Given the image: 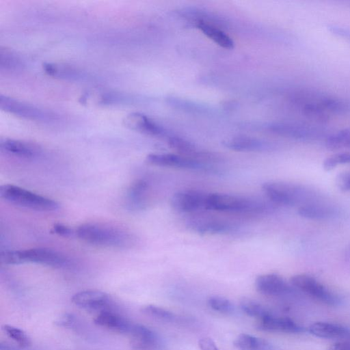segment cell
I'll list each match as a JSON object with an SVG mask.
<instances>
[{"label": "cell", "mask_w": 350, "mask_h": 350, "mask_svg": "<svg viewBox=\"0 0 350 350\" xmlns=\"http://www.w3.org/2000/svg\"><path fill=\"white\" fill-rule=\"evenodd\" d=\"M336 183L338 188L342 191H350V172H343L337 175Z\"/></svg>", "instance_id": "cell-37"}, {"label": "cell", "mask_w": 350, "mask_h": 350, "mask_svg": "<svg viewBox=\"0 0 350 350\" xmlns=\"http://www.w3.org/2000/svg\"><path fill=\"white\" fill-rule=\"evenodd\" d=\"M196 25L206 36L221 47L226 49L234 48L233 40L217 25L203 22L197 23Z\"/></svg>", "instance_id": "cell-23"}, {"label": "cell", "mask_w": 350, "mask_h": 350, "mask_svg": "<svg viewBox=\"0 0 350 350\" xmlns=\"http://www.w3.org/2000/svg\"><path fill=\"white\" fill-rule=\"evenodd\" d=\"M224 146L228 149L239 152H260L272 148L269 143L255 137L237 136L224 142Z\"/></svg>", "instance_id": "cell-22"}, {"label": "cell", "mask_w": 350, "mask_h": 350, "mask_svg": "<svg viewBox=\"0 0 350 350\" xmlns=\"http://www.w3.org/2000/svg\"><path fill=\"white\" fill-rule=\"evenodd\" d=\"M146 161L151 165L160 167L213 170V167L208 163L179 154L152 153L146 157Z\"/></svg>", "instance_id": "cell-8"}, {"label": "cell", "mask_w": 350, "mask_h": 350, "mask_svg": "<svg viewBox=\"0 0 350 350\" xmlns=\"http://www.w3.org/2000/svg\"><path fill=\"white\" fill-rule=\"evenodd\" d=\"M124 124L133 129L152 136H163L165 130L149 118L144 114L140 113H131L128 114L124 119Z\"/></svg>", "instance_id": "cell-18"}, {"label": "cell", "mask_w": 350, "mask_h": 350, "mask_svg": "<svg viewBox=\"0 0 350 350\" xmlns=\"http://www.w3.org/2000/svg\"><path fill=\"white\" fill-rule=\"evenodd\" d=\"M54 324L58 327L72 328L76 325V319L73 314L66 312L57 317L54 321Z\"/></svg>", "instance_id": "cell-36"}, {"label": "cell", "mask_w": 350, "mask_h": 350, "mask_svg": "<svg viewBox=\"0 0 350 350\" xmlns=\"http://www.w3.org/2000/svg\"><path fill=\"white\" fill-rule=\"evenodd\" d=\"M207 304L213 310L222 314H230L234 310V306L231 301L221 296L209 297L207 299Z\"/></svg>", "instance_id": "cell-32"}, {"label": "cell", "mask_w": 350, "mask_h": 350, "mask_svg": "<svg viewBox=\"0 0 350 350\" xmlns=\"http://www.w3.org/2000/svg\"><path fill=\"white\" fill-rule=\"evenodd\" d=\"M191 230L201 234H223L233 231L234 226L228 221L212 217H197L188 221Z\"/></svg>", "instance_id": "cell-13"}, {"label": "cell", "mask_w": 350, "mask_h": 350, "mask_svg": "<svg viewBox=\"0 0 350 350\" xmlns=\"http://www.w3.org/2000/svg\"><path fill=\"white\" fill-rule=\"evenodd\" d=\"M130 344L135 350H156L158 338L156 334L148 327L133 323L129 333Z\"/></svg>", "instance_id": "cell-17"}, {"label": "cell", "mask_w": 350, "mask_h": 350, "mask_svg": "<svg viewBox=\"0 0 350 350\" xmlns=\"http://www.w3.org/2000/svg\"><path fill=\"white\" fill-rule=\"evenodd\" d=\"M1 329L19 347L26 348L31 345L30 338L23 329L10 325H3Z\"/></svg>", "instance_id": "cell-30"}, {"label": "cell", "mask_w": 350, "mask_h": 350, "mask_svg": "<svg viewBox=\"0 0 350 350\" xmlns=\"http://www.w3.org/2000/svg\"><path fill=\"white\" fill-rule=\"evenodd\" d=\"M308 330L311 334L321 338L338 340L350 339V328L336 323L316 322L311 324Z\"/></svg>", "instance_id": "cell-20"}, {"label": "cell", "mask_w": 350, "mask_h": 350, "mask_svg": "<svg viewBox=\"0 0 350 350\" xmlns=\"http://www.w3.org/2000/svg\"><path fill=\"white\" fill-rule=\"evenodd\" d=\"M267 129L278 135L298 139H316L321 135V131L314 126L297 123H271L267 126Z\"/></svg>", "instance_id": "cell-12"}, {"label": "cell", "mask_w": 350, "mask_h": 350, "mask_svg": "<svg viewBox=\"0 0 350 350\" xmlns=\"http://www.w3.org/2000/svg\"><path fill=\"white\" fill-rule=\"evenodd\" d=\"M291 103L307 119L315 122H325L335 114L347 109L340 100L311 92L294 93L290 98Z\"/></svg>", "instance_id": "cell-1"}, {"label": "cell", "mask_w": 350, "mask_h": 350, "mask_svg": "<svg viewBox=\"0 0 350 350\" xmlns=\"http://www.w3.org/2000/svg\"><path fill=\"white\" fill-rule=\"evenodd\" d=\"M51 232L59 236L64 237H72L74 234H75V231H74L72 228L59 223L55 224L53 226Z\"/></svg>", "instance_id": "cell-38"}, {"label": "cell", "mask_w": 350, "mask_h": 350, "mask_svg": "<svg viewBox=\"0 0 350 350\" xmlns=\"http://www.w3.org/2000/svg\"><path fill=\"white\" fill-rule=\"evenodd\" d=\"M75 234L85 242L100 246L129 248L135 243L129 232L108 224L85 223L77 228Z\"/></svg>", "instance_id": "cell-2"}, {"label": "cell", "mask_w": 350, "mask_h": 350, "mask_svg": "<svg viewBox=\"0 0 350 350\" xmlns=\"http://www.w3.org/2000/svg\"><path fill=\"white\" fill-rule=\"evenodd\" d=\"M198 346L201 350H219L215 342L208 337L201 338L198 340Z\"/></svg>", "instance_id": "cell-39"}, {"label": "cell", "mask_w": 350, "mask_h": 350, "mask_svg": "<svg viewBox=\"0 0 350 350\" xmlns=\"http://www.w3.org/2000/svg\"><path fill=\"white\" fill-rule=\"evenodd\" d=\"M71 301L79 308L96 313L112 308L109 295L98 290H85L76 293L72 295Z\"/></svg>", "instance_id": "cell-11"}, {"label": "cell", "mask_w": 350, "mask_h": 350, "mask_svg": "<svg viewBox=\"0 0 350 350\" xmlns=\"http://www.w3.org/2000/svg\"><path fill=\"white\" fill-rule=\"evenodd\" d=\"M0 350H18L14 347L6 342L0 343Z\"/></svg>", "instance_id": "cell-41"}, {"label": "cell", "mask_w": 350, "mask_h": 350, "mask_svg": "<svg viewBox=\"0 0 350 350\" xmlns=\"http://www.w3.org/2000/svg\"><path fill=\"white\" fill-rule=\"evenodd\" d=\"M43 69L49 75L61 79H77L79 72L66 64L57 63H45Z\"/></svg>", "instance_id": "cell-27"}, {"label": "cell", "mask_w": 350, "mask_h": 350, "mask_svg": "<svg viewBox=\"0 0 350 350\" xmlns=\"http://www.w3.org/2000/svg\"><path fill=\"white\" fill-rule=\"evenodd\" d=\"M262 190L270 201L280 205L299 207L319 201V196L314 189L296 183L266 182L262 185Z\"/></svg>", "instance_id": "cell-3"}, {"label": "cell", "mask_w": 350, "mask_h": 350, "mask_svg": "<svg viewBox=\"0 0 350 350\" xmlns=\"http://www.w3.org/2000/svg\"><path fill=\"white\" fill-rule=\"evenodd\" d=\"M0 65L5 69H15L21 66L18 57L12 51L1 49L0 52Z\"/></svg>", "instance_id": "cell-33"}, {"label": "cell", "mask_w": 350, "mask_h": 350, "mask_svg": "<svg viewBox=\"0 0 350 350\" xmlns=\"http://www.w3.org/2000/svg\"><path fill=\"white\" fill-rule=\"evenodd\" d=\"M327 350H350V339L338 340L330 345Z\"/></svg>", "instance_id": "cell-40"}, {"label": "cell", "mask_w": 350, "mask_h": 350, "mask_svg": "<svg viewBox=\"0 0 350 350\" xmlns=\"http://www.w3.org/2000/svg\"><path fill=\"white\" fill-rule=\"evenodd\" d=\"M206 196V193L198 190H182L172 196L170 204L174 210L180 213L205 211Z\"/></svg>", "instance_id": "cell-10"}, {"label": "cell", "mask_w": 350, "mask_h": 350, "mask_svg": "<svg viewBox=\"0 0 350 350\" xmlns=\"http://www.w3.org/2000/svg\"><path fill=\"white\" fill-rule=\"evenodd\" d=\"M94 322L98 326L104 327L119 334H129L133 323L122 317L112 308L96 313Z\"/></svg>", "instance_id": "cell-16"}, {"label": "cell", "mask_w": 350, "mask_h": 350, "mask_svg": "<svg viewBox=\"0 0 350 350\" xmlns=\"http://www.w3.org/2000/svg\"><path fill=\"white\" fill-rule=\"evenodd\" d=\"M269 206L256 199L226 194L207 193L205 210L231 213H259L266 211Z\"/></svg>", "instance_id": "cell-5"}, {"label": "cell", "mask_w": 350, "mask_h": 350, "mask_svg": "<svg viewBox=\"0 0 350 350\" xmlns=\"http://www.w3.org/2000/svg\"><path fill=\"white\" fill-rule=\"evenodd\" d=\"M350 163V152H341L327 157L323 161V168L325 171H330L338 165Z\"/></svg>", "instance_id": "cell-34"}, {"label": "cell", "mask_w": 350, "mask_h": 350, "mask_svg": "<svg viewBox=\"0 0 350 350\" xmlns=\"http://www.w3.org/2000/svg\"><path fill=\"white\" fill-rule=\"evenodd\" d=\"M141 312L148 317L165 322L173 321L176 318L173 312L152 304L142 306Z\"/></svg>", "instance_id": "cell-31"}, {"label": "cell", "mask_w": 350, "mask_h": 350, "mask_svg": "<svg viewBox=\"0 0 350 350\" xmlns=\"http://www.w3.org/2000/svg\"><path fill=\"white\" fill-rule=\"evenodd\" d=\"M0 106L7 112L31 120L46 121L53 118V114L45 110L6 96L1 95Z\"/></svg>", "instance_id": "cell-9"}, {"label": "cell", "mask_w": 350, "mask_h": 350, "mask_svg": "<svg viewBox=\"0 0 350 350\" xmlns=\"http://www.w3.org/2000/svg\"><path fill=\"white\" fill-rule=\"evenodd\" d=\"M0 148L6 153L23 159H33L40 154V149L31 143L12 139H1Z\"/></svg>", "instance_id": "cell-21"}, {"label": "cell", "mask_w": 350, "mask_h": 350, "mask_svg": "<svg viewBox=\"0 0 350 350\" xmlns=\"http://www.w3.org/2000/svg\"><path fill=\"white\" fill-rule=\"evenodd\" d=\"M0 197L12 204L38 211H54L59 208V204L52 199L10 184L1 186Z\"/></svg>", "instance_id": "cell-6"}, {"label": "cell", "mask_w": 350, "mask_h": 350, "mask_svg": "<svg viewBox=\"0 0 350 350\" xmlns=\"http://www.w3.org/2000/svg\"><path fill=\"white\" fill-rule=\"evenodd\" d=\"M233 345L239 350H269L271 348L266 340L247 334H239L233 341Z\"/></svg>", "instance_id": "cell-26"}, {"label": "cell", "mask_w": 350, "mask_h": 350, "mask_svg": "<svg viewBox=\"0 0 350 350\" xmlns=\"http://www.w3.org/2000/svg\"><path fill=\"white\" fill-rule=\"evenodd\" d=\"M298 214L310 219H325L334 215L335 211L329 206L320 201L304 204L298 208Z\"/></svg>", "instance_id": "cell-24"}, {"label": "cell", "mask_w": 350, "mask_h": 350, "mask_svg": "<svg viewBox=\"0 0 350 350\" xmlns=\"http://www.w3.org/2000/svg\"><path fill=\"white\" fill-rule=\"evenodd\" d=\"M122 98L116 93L105 91H90L84 93L80 100L87 105H109L118 103Z\"/></svg>", "instance_id": "cell-25"}, {"label": "cell", "mask_w": 350, "mask_h": 350, "mask_svg": "<svg viewBox=\"0 0 350 350\" xmlns=\"http://www.w3.org/2000/svg\"><path fill=\"white\" fill-rule=\"evenodd\" d=\"M256 326L259 330L271 332L297 334L305 331L304 327L292 319L288 317H275L270 313L258 319Z\"/></svg>", "instance_id": "cell-14"}, {"label": "cell", "mask_w": 350, "mask_h": 350, "mask_svg": "<svg viewBox=\"0 0 350 350\" xmlns=\"http://www.w3.org/2000/svg\"><path fill=\"white\" fill-rule=\"evenodd\" d=\"M0 260L5 265L33 262L55 268L66 267L69 265V260L65 256L48 248L3 250L1 252Z\"/></svg>", "instance_id": "cell-4"}, {"label": "cell", "mask_w": 350, "mask_h": 350, "mask_svg": "<svg viewBox=\"0 0 350 350\" xmlns=\"http://www.w3.org/2000/svg\"><path fill=\"white\" fill-rule=\"evenodd\" d=\"M290 282L298 290L325 304L336 306L340 301L336 295L310 275H295L291 277Z\"/></svg>", "instance_id": "cell-7"}, {"label": "cell", "mask_w": 350, "mask_h": 350, "mask_svg": "<svg viewBox=\"0 0 350 350\" xmlns=\"http://www.w3.org/2000/svg\"><path fill=\"white\" fill-rule=\"evenodd\" d=\"M256 291L262 295L278 296L291 292V287L282 277L275 273L258 275L255 280Z\"/></svg>", "instance_id": "cell-15"}, {"label": "cell", "mask_w": 350, "mask_h": 350, "mask_svg": "<svg viewBox=\"0 0 350 350\" xmlns=\"http://www.w3.org/2000/svg\"><path fill=\"white\" fill-rule=\"evenodd\" d=\"M167 102L172 107L181 109L183 110H188L189 111H199L200 112L204 110V108L202 106L178 98H170L168 99Z\"/></svg>", "instance_id": "cell-35"}, {"label": "cell", "mask_w": 350, "mask_h": 350, "mask_svg": "<svg viewBox=\"0 0 350 350\" xmlns=\"http://www.w3.org/2000/svg\"><path fill=\"white\" fill-rule=\"evenodd\" d=\"M150 194V184L144 178L136 180L131 185L126 195V205L132 211H139L147 206Z\"/></svg>", "instance_id": "cell-19"}, {"label": "cell", "mask_w": 350, "mask_h": 350, "mask_svg": "<svg viewBox=\"0 0 350 350\" xmlns=\"http://www.w3.org/2000/svg\"><path fill=\"white\" fill-rule=\"evenodd\" d=\"M326 146L332 150L350 148V128L329 135L326 139Z\"/></svg>", "instance_id": "cell-29"}, {"label": "cell", "mask_w": 350, "mask_h": 350, "mask_svg": "<svg viewBox=\"0 0 350 350\" xmlns=\"http://www.w3.org/2000/svg\"><path fill=\"white\" fill-rule=\"evenodd\" d=\"M241 310L247 316L262 319L269 312L258 301L247 297L241 299L239 303Z\"/></svg>", "instance_id": "cell-28"}]
</instances>
